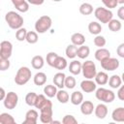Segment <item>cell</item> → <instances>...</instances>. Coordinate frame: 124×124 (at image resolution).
Here are the masks:
<instances>
[{
    "instance_id": "obj_1",
    "label": "cell",
    "mask_w": 124,
    "mask_h": 124,
    "mask_svg": "<svg viewBox=\"0 0 124 124\" xmlns=\"http://www.w3.org/2000/svg\"><path fill=\"white\" fill-rule=\"evenodd\" d=\"M5 20L8 23L9 27L12 29L18 30V29L22 28L23 17L19 14L14 12V11H10L5 15Z\"/></svg>"
},
{
    "instance_id": "obj_2",
    "label": "cell",
    "mask_w": 124,
    "mask_h": 124,
    "mask_svg": "<svg viewBox=\"0 0 124 124\" xmlns=\"http://www.w3.org/2000/svg\"><path fill=\"white\" fill-rule=\"evenodd\" d=\"M31 76H32V73H31V70L28 68V67H25V66H22L20 67L16 74V77H15V82L17 84V85H24L26 84L30 78H31Z\"/></svg>"
},
{
    "instance_id": "obj_3",
    "label": "cell",
    "mask_w": 124,
    "mask_h": 124,
    "mask_svg": "<svg viewBox=\"0 0 124 124\" xmlns=\"http://www.w3.org/2000/svg\"><path fill=\"white\" fill-rule=\"evenodd\" d=\"M51 24H52V20L48 16H42L35 22V30L37 33L40 34L46 33L51 27Z\"/></svg>"
},
{
    "instance_id": "obj_4",
    "label": "cell",
    "mask_w": 124,
    "mask_h": 124,
    "mask_svg": "<svg viewBox=\"0 0 124 124\" xmlns=\"http://www.w3.org/2000/svg\"><path fill=\"white\" fill-rule=\"evenodd\" d=\"M94 16L95 17L102 23H108L112 19V12L108 9L103 8V7H98L94 11Z\"/></svg>"
},
{
    "instance_id": "obj_5",
    "label": "cell",
    "mask_w": 124,
    "mask_h": 124,
    "mask_svg": "<svg viewBox=\"0 0 124 124\" xmlns=\"http://www.w3.org/2000/svg\"><path fill=\"white\" fill-rule=\"evenodd\" d=\"M95 96L99 101H102L107 104L111 103L115 99V94L113 93V91H111L109 89H106L104 87H100V88L96 89Z\"/></svg>"
},
{
    "instance_id": "obj_6",
    "label": "cell",
    "mask_w": 124,
    "mask_h": 124,
    "mask_svg": "<svg viewBox=\"0 0 124 124\" xmlns=\"http://www.w3.org/2000/svg\"><path fill=\"white\" fill-rule=\"evenodd\" d=\"M81 72H82L83 77L86 79H92L93 78H95L97 75V69H96L95 63L91 60H86L85 62L82 63Z\"/></svg>"
},
{
    "instance_id": "obj_7",
    "label": "cell",
    "mask_w": 124,
    "mask_h": 124,
    "mask_svg": "<svg viewBox=\"0 0 124 124\" xmlns=\"http://www.w3.org/2000/svg\"><path fill=\"white\" fill-rule=\"evenodd\" d=\"M40 120L43 124H49L52 121V103L49 101L42 109H40Z\"/></svg>"
},
{
    "instance_id": "obj_8",
    "label": "cell",
    "mask_w": 124,
    "mask_h": 124,
    "mask_svg": "<svg viewBox=\"0 0 124 124\" xmlns=\"http://www.w3.org/2000/svg\"><path fill=\"white\" fill-rule=\"evenodd\" d=\"M3 103H4V106H5L6 108L14 109L16 107L17 103H18V96H17V94L16 92H13V91L8 92L5 100L3 101Z\"/></svg>"
},
{
    "instance_id": "obj_9",
    "label": "cell",
    "mask_w": 124,
    "mask_h": 124,
    "mask_svg": "<svg viewBox=\"0 0 124 124\" xmlns=\"http://www.w3.org/2000/svg\"><path fill=\"white\" fill-rule=\"evenodd\" d=\"M13 45L9 41H2L0 44V58L9 59L12 56Z\"/></svg>"
},
{
    "instance_id": "obj_10",
    "label": "cell",
    "mask_w": 124,
    "mask_h": 124,
    "mask_svg": "<svg viewBox=\"0 0 124 124\" xmlns=\"http://www.w3.org/2000/svg\"><path fill=\"white\" fill-rule=\"evenodd\" d=\"M100 63H101V67L106 71H114V70L118 69V67H119L118 59L113 58V57H108V58L101 61Z\"/></svg>"
},
{
    "instance_id": "obj_11",
    "label": "cell",
    "mask_w": 124,
    "mask_h": 124,
    "mask_svg": "<svg viewBox=\"0 0 124 124\" xmlns=\"http://www.w3.org/2000/svg\"><path fill=\"white\" fill-rule=\"evenodd\" d=\"M80 88L85 93H91L97 89V84L92 79H84L80 82Z\"/></svg>"
},
{
    "instance_id": "obj_12",
    "label": "cell",
    "mask_w": 124,
    "mask_h": 124,
    "mask_svg": "<svg viewBox=\"0 0 124 124\" xmlns=\"http://www.w3.org/2000/svg\"><path fill=\"white\" fill-rule=\"evenodd\" d=\"M95 110V107L91 101H83L80 105V111L84 115H90Z\"/></svg>"
},
{
    "instance_id": "obj_13",
    "label": "cell",
    "mask_w": 124,
    "mask_h": 124,
    "mask_svg": "<svg viewBox=\"0 0 124 124\" xmlns=\"http://www.w3.org/2000/svg\"><path fill=\"white\" fill-rule=\"evenodd\" d=\"M65 79H66V75L62 72H59V73H56L53 77V83L56 87L62 89L64 86H65Z\"/></svg>"
},
{
    "instance_id": "obj_14",
    "label": "cell",
    "mask_w": 124,
    "mask_h": 124,
    "mask_svg": "<svg viewBox=\"0 0 124 124\" xmlns=\"http://www.w3.org/2000/svg\"><path fill=\"white\" fill-rule=\"evenodd\" d=\"M12 3L15 8L21 13H26L29 10V3L25 0H12Z\"/></svg>"
},
{
    "instance_id": "obj_15",
    "label": "cell",
    "mask_w": 124,
    "mask_h": 124,
    "mask_svg": "<svg viewBox=\"0 0 124 124\" xmlns=\"http://www.w3.org/2000/svg\"><path fill=\"white\" fill-rule=\"evenodd\" d=\"M95 115L99 119H104L108 114V107L105 104H99L95 107Z\"/></svg>"
},
{
    "instance_id": "obj_16",
    "label": "cell",
    "mask_w": 124,
    "mask_h": 124,
    "mask_svg": "<svg viewBox=\"0 0 124 124\" xmlns=\"http://www.w3.org/2000/svg\"><path fill=\"white\" fill-rule=\"evenodd\" d=\"M71 41H72V45H74L76 46H81L85 43V37L81 33H78V32L74 33L71 36Z\"/></svg>"
},
{
    "instance_id": "obj_17",
    "label": "cell",
    "mask_w": 124,
    "mask_h": 124,
    "mask_svg": "<svg viewBox=\"0 0 124 124\" xmlns=\"http://www.w3.org/2000/svg\"><path fill=\"white\" fill-rule=\"evenodd\" d=\"M94 55H95L96 60H98V61L101 62V61H103V60H105V59L110 57V52H109L108 49L103 47V48H98V49L95 51V54H94Z\"/></svg>"
},
{
    "instance_id": "obj_18",
    "label": "cell",
    "mask_w": 124,
    "mask_h": 124,
    "mask_svg": "<svg viewBox=\"0 0 124 124\" xmlns=\"http://www.w3.org/2000/svg\"><path fill=\"white\" fill-rule=\"evenodd\" d=\"M82 64L78 60H73L69 65V72L72 75H78L81 72Z\"/></svg>"
},
{
    "instance_id": "obj_19",
    "label": "cell",
    "mask_w": 124,
    "mask_h": 124,
    "mask_svg": "<svg viewBox=\"0 0 124 124\" xmlns=\"http://www.w3.org/2000/svg\"><path fill=\"white\" fill-rule=\"evenodd\" d=\"M111 117L115 122H124V108H115L111 113Z\"/></svg>"
},
{
    "instance_id": "obj_20",
    "label": "cell",
    "mask_w": 124,
    "mask_h": 124,
    "mask_svg": "<svg viewBox=\"0 0 124 124\" xmlns=\"http://www.w3.org/2000/svg\"><path fill=\"white\" fill-rule=\"evenodd\" d=\"M31 65L36 70L42 69L44 67V65H45V60H44L43 56H41V55H35L31 59Z\"/></svg>"
},
{
    "instance_id": "obj_21",
    "label": "cell",
    "mask_w": 124,
    "mask_h": 124,
    "mask_svg": "<svg viewBox=\"0 0 124 124\" xmlns=\"http://www.w3.org/2000/svg\"><path fill=\"white\" fill-rule=\"evenodd\" d=\"M108 79H109L108 76L105 72H99L95 77V82L96 84H99V85H105L106 83L108 82Z\"/></svg>"
},
{
    "instance_id": "obj_22",
    "label": "cell",
    "mask_w": 124,
    "mask_h": 124,
    "mask_svg": "<svg viewBox=\"0 0 124 124\" xmlns=\"http://www.w3.org/2000/svg\"><path fill=\"white\" fill-rule=\"evenodd\" d=\"M71 103L75 106L81 105L83 102V95L80 91H74L71 95Z\"/></svg>"
},
{
    "instance_id": "obj_23",
    "label": "cell",
    "mask_w": 124,
    "mask_h": 124,
    "mask_svg": "<svg viewBox=\"0 0 124 124\" xmlns=\"http://www.w3.org/2000/svg\"><path fill=\"white\" fill-rule=\"evenodd\" d=\"M88 31L90 32V34L98 36L102 31V25L97 21H91L88 24Z\"/></svg>"
},
{
    "instance_id": "obj_24",
    "label": "cell",
    "mask_w": 124,
    "mask_h": 124,
    "mask_svg": "<svg viewBox=\"0 0 124 124\" xmlns=\"http://www.w3.org/2000/svg\"><path fill=\"white\" fill-rule=\"evenodd\" d=\"M121 83H122V79L121 77H119L118 75H112L108 79V85L113 89L119 88L121 86Z\"/></svg>"
},
{
    "instance_id": "obj_25",
    "label": "cell",
    "mask_w": 124,
    "mask_h": 124,
    "mask_svg": "<svg viewBox=\"0 0 124 124\" xmlns=\"http://www.w3.org/2000/svg\"><path fill=\"white\" fill-rule=\"evenodd\" d=\"M33 81H34L35 85H38V86L44 85L46 83V75L45 73H43V72H39L34 76Z\"/></svg>"
},
{
    "instance_id": "obj_26",
    "label": "cell",
    "mask_w": 124,
    "mask_h": 124,
    "mask_svg": "<svg viewBox=\"0 0 124 124\" xmlns=\"http://www.w3.org/2000/svg\"><path fill=\"white\" fill-rule=\"evenodd\" d=\"M79 13L83 16H88V15H91L93 13V6L90 4V3H82L80 6H79Z\"/></svg>"
},
{
    "instance_id": "obj_27",
    "label": "cell",
    "mask_w": 124,
    "mask_h": 124,
    "mask_svg": "<svg viewBox=\"0 0 124 124\" xmlns=\"http://www.w3.org/2000/svg\"><path fill=\"white\" fill-rule=\"evenodd\" d=\"M89 53H90V48H89V46L83 45V46H78L77 56L79 57L80 59H85V58L88 57Z\"/></svg>"
},
{
    "instance_id": "obj_28",
    "label": "cell",
    "mask_w": 124,
    "mask_h": 124,
    "mask_svg": "<svg viewBox=\"0 0 124 124\" xmlns=\"http://www.w3.org/2000/svg\"><path fill=\"white\" fill-rule=\"evenodd\" d=\"M57 87L55 85H52V84H47L45 86L44 88V93L48 97V98H52L54 96H56L57 94Z\"/></svg>"
},
{
    "instance_id": "obj_29",
    "label": "cell",
    "mask_w": 124,
    "mask_h": 124,
    "mask_svg": "<svg viewBox=\"0 0 124 124\" xmlns=\"http://www.w3.org/2000/svg\"><path fill=\"white\" fill-rule=\"evenodd\" d=\"M0 123L1 124H16L14 117L7 112H3L0 114Z\"/></svg>"
},
{
    "instance_id": "obj_30",
    "label": "cell",
    "mask_w": 124,
    "mask_h": 124,
    "mask_svg": "<svg viewBox=\"0 0 124 124\" xmlns=\"http://www.w3.org/2000/svg\"><path fill=\"white\" fill-rule=\"evenodd\" d=\"M56 98H57V100H58L60 103H62V104H66V103H68L69 100H70L69 93H68L67 91L63 90V89H60V90L57 92Z\"/></svg>"
},
{
    "instance_id": "obj_31",
    "label": "cell",
    "mask_w": 124,
    "mask_h": 124,
    "mask_svg": "<svg viewBox=\"0 0 124 124\" xmlns=\"http://www.w3.org/2000/svg\"><path fill=\"white\" fill-rule=\"evenodd\" d=\"M68 63H67V60L62 57V56H58L54 62V65H53V68L57 69V70H64L66 67H67Z\"/></svg>"
},
{
    "instance_id": "obj_32",
    "label": "cell",
    "mask_w": 124,
    "mask_h": 124,
    "mask_svg": "<svg viewBox=\"0 0 124 124\" xmlns=\"http://www.w3.org/2000/svg\"><path fill=\"white\" fill-rule=\"evenodd\" d=\"M48 102H49V100L46 99V98L45 97V95L40 94V95H38V98H37V101H36V104H35V108L40 110V109H42Z\"/></svg>"
},
{
    "instance_id": "obj_33",
    "label": "cell",
    "mask_w": 124,
    "mask_h": 124,
    "mask_svg": "<svg viewBox=\"0 0 124 124\" xmlns=\"http://www.w3.org/2000/svg\"><path fill=\"white\" fill-rule=\"evenodd\" d=\"M78 46H74V45H69L67 47H66V50H65V53H66V56L68 58H75L77 56V53H78Z\"/></svg>"
},
{
    "instance_id": "obj_34",
    "label": "cell",
    "mask_w": 124,
    "mask_h": 124,
    "mask_svg": "<svg viewBox=\"0 0 124 124\" xmlns=\"http://www.w3.org/2000/svg\"><path fill=\"white\" fill-rule=\"evenodd\" d=\"M37 98H38V94H36L35 92H29L25 96V103L30 107H35Z\"/></svg>"
},
{
    "instance_id": "obj_35",
    "label": "cell",
    "mask_w": 124,
    "mask_h": 124,
    "mask_svg": "<svg viewBox=\"0 0 124 124\" xmlns=\"http://www.w3.org/2000/svg\"><path fill=\"white\" fill-rule=\"evenodd\" d=\"M108 29L112 32H118L121 29V22L118 19H111L108 23Z\"/></svg>"
},
{
    "instance_id": "obj_36",
    "label": "cell",
    "mask_w": 124,
    "mask_h": 124,
    "mask_svg": "<svg viewBox=\"0 0 124 124\" xmlns=\"http://www.w3.org/2000/svg\"><path fill=\"white\" fill-rule=\"evenodd\" d=\"M39 38H38V33L36 31H28L27 36H26V42L28 44H36L38 42Z\"/></svg>"
},
{
    "instance_id": "obj_37",
    "label": "cell",
    "mask_w": 124,
    "mask_h": 124,
    "mask_svg": "<svg viewBox=\"0 0 124 124\" xmlns=\"http://www.w3.org/2000/svg\"><path fill=\"white\" fill-rule=\"evenodd\" d=\"M27 33H28V31L26 30V28L22 27V28L16 30V39L17 41H19V42L26 41Z\"/></svg>"
},
{
    "instance_id": "obj_38",
    "label": "cell",
    "mask_w": 124,
    "mask_h": 124,
    "mask_svg": "<svg viewBox=\"0 0 124 124\" xmlns=\"http://www.w3.org/2000/svg\"><path fill=\"white\" fill-rule=\"evenodd\" d=\"M59 55L56 53V52H53V51H50L46 54V63L50 66V67H53L54 65V62L56 60V58L58 57Z\"/></svg>"
},
{
    "instance_id": "obj_39",
    "label": "cell",
    "mask_w": 124,
    "mask_h": 124,
    "mask_svg": "<svg viewBox=\"0 0 124 124\" xmlns=\"http://www.w3.org/2000/svg\"><path fill=\"white\" fill-rule=\"evenodd\" d=\"M107 41H106V38L104 36H101V35H98L95 37L94 39V45L96 46H98L99 48H103V46H105Z\"/></svg>"
},
{
    "instance_id": "obj_40",
    "label": "cell",
    "mask_w": 124,
    "mask_h": 124,
    "mask_svg": "<svg viewBox=\"0 0 124 124\" xmlns=\"http://www.w3.org/2000/svg\"><path fill=\"white\" fill-rule=\"evenodd\" d=\"M76 83H77L76 82V78L73 76L66 77V79H65V87H67L68 89H73V88H75Z\"/></svg>"
},
{
    "instance_id": "obj_41",
    "label": "cell",
    "mask_w": 124,
    "mask_h": 124,
    "mask_svg": "<svg viewBox=\"0 0 124 124\" xmlns=\"http://www.w3.org/2000/svg\"><path fill=\"white\" fill-rule=\"evenodd\" d=\"M62 124H78V120L72 114H67L62 119Z\"/></svg>"
},
{
    "instance_id": "obj_42",
    "label": "cell",
    "mask_w": 124,
    "mask_h": 124,
    "mask_svg": "<svg viewBox=\"0 0 124 124\" xmlns=\"http://www.w3.org/2000/svg\"><path fill=\"white\" fill-rule=\"evenodd\" d=\"M38 117H39V114H38L37 110H35V109H29L25 113V118H28V119L38 120Z\"/></svg>"
},
{
    "instance_id": "obj_43",
    "label": "cell",
    "mask_w": 124,
    "mask_h": 124,
    "mask_svg": "<svg viewBox=\"0 0 124 124\" xmlns=\"http://www.w3.org/2000/svg\"><path fill=\"white\" fill-rule=\"evenodd\" d=\"M102 2L108 9H113L118 5V0H103Z\"/></svg>"
},
{
    "instance_id": "obj_44",
    "label": "cell",
    "mask_w": 124,
    "mask_h": 124,
    "mask_svg": "<svg viewBox=\"0 0 124 124\" xmlns=\"http://www.w3.org/2000/svg\"><path fill=\"white\" fill-rule=\"evenodd\" d=\"M10 61L9 59H1L0 58V71H6L10 68Z\"/></svg>"
},
{
    "instance_id": "obj_45",
    "label": "cell",
    "mask_w": 124,
    "mask_h": 124,
    "mask_svg": "<svg viewBox=\"0 0 124 124\" xmlns=\"http://www.w3.org/2000/svg\"><path fill=\"white\" fill-rule=\"evenodd\" d=\"M116 53H117V55H118L119 57L124 58V43L120 44V45L117 46V48H116Z\"/></svg>"
},
{
    "instance_id": "obj_46",
    "label": "cell",
    "mask_w": 124,
    "mask_h": 124,
    "mask_svg": "<svg viewBox=\"0 0 124 124\" xmlns=\"http://www.w3.org/2000/svg\"><path fill=\"white\" fill-rule=\"evenodd\" d=\"M117 97L119 100L124 101V85H121L117 91Z\"/></svg>"
},
{
    "instance_id": "obj_47",
    "label": "cell",
    "mask_w": 124,
    "mask_h": 124,
    "mask_svg": "<svg viewBox=\"0 0 124 124\" xmlns=\"http://www.w3.org/2000/svg\"><path fill=\"white\" fill-rule=\"evenodd\" d=\"M117 16L120 19L124 20V6H121L118 10H117Z\"/></svg>"
},
{
    "instance_id": "obj_48",
    "label": "cell",
    "mask_w": 124,
    "mask_h": 124,
    "mask_svg": "<svg viewBox=\"0 0 124 124\" xmlns=\"http://www.w3.org/2000/svg\"><path fill=\"white\" fill-rule=\"evenodd\" d=\"M21 124H37V120H33V119L25 118L24 121H22Z\"/></svg>"
},
{
    "instance_id": "obj_49",
    "label": "cell",
    "mask_w": 124,
    "mask_h": 124,
    "mask_svg": "<svg viewBox=\"0 0 124 124\" xmlns=\"http://www.w3.org/2000/svg\"><path fill=\"white\" fill-rule=\"evenodd\" d=\"M0 91H1L0 100H1V101H4V100H5V98H6V96H7V94H6V92H5V90H4V88H3V87H1Z\"/></svg>"
},
{
    "instance_id": "obj_50",
    "label": "cell",
    "mask_w": 124,
    "mask_h": 124,
    "mask_svg": "<svg viewBox=\"0 0 124 124\" xmlns=\"http://www.w3.org/2000/svg\"><path fill=\"white\" fill-rule=\"evenodd\" d=\"M31 4H35V5H41L44 3V1H41V2H35V1H30Z\"/></svg>"
},
{
    "instance_id": "obj_51",
    "label": "cell",
    "mask_w": 124,
    "mask_h": 124,
    "mask_svg": "<svg viewBox=\"0 0 124 124\" xmlns=\"http://www.w3.org/2000/svg\"><path fill=\"white\" fill-rule=\"evenodd\" d=\"M49 124H62V123H61L59 120H52Z\"/></svg>"
},
{
    "instance_id": "obj_52",
    "label": "cell",
    "mask_w": 124,
    "mask_h": 124,
    "mask_svg": "<svg viewBox=\"0 0 124 124\" xmlns=\"http://www.w3.org/2000/svg\"><path fill=\"white\" fill-rule=\"evenodd\" d=\"M121 79H122V81L124 82V72H123V74H122V76H121Z\"/></svg>"
},
{
    "instance_id": "obj_53",
    "label": "cell",
    "mask_w": 124,
    "mask_h": 124,
    "mask_svg": "<svg viewBox=\"0 0 124 124\" xmlns=\"http://www.w3.org/2000/svg\"><path fill=\"white\" fill-rule=\"evenodd\" d=\"M124 3V0H121V1H118V4H123Z\"/></svg>"
},
{
    "instance_id": "obj_54",
    "label": "cell",
    "mask_w": 124,
    "mask_h": 124,
    "mask_svg": "<svg viewBox=\"0 0 124 124\" xmlns=\"http://www.w3.org/2000/svg\"><path fill=\"white\" fill-rule=\"evenodd\" d=\"M108 124H116V122H109Z\"/></svg>"
},
{
    "instance_id": "obj_55",
    "label": "cell",
    "mask_w": 124,
    "mask_h": 124,
    "mask_svg": "<svg viewBox=\"0 0 124 124\" xmlns=\"http://www.w3.org/2000/svg\"><path fill=\"white\" fill-rule=\"evenodd\" d=\"M81 124H86V123H81Z\"/></svg>"
}]
</instances>
